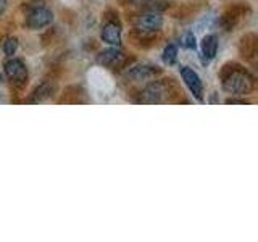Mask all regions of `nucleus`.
<instances>
[{"instance_id": "11", "label": "nucleus", "mask_w": 258, "mask_h": 242, "mask_svg": "<svg viewBox=\"0 0 258 242\" xmlns=\"http://www.w3.org/2000/svg\"><path fill=\"white\" fill-rule=\"evenodd\" d=\"M102 39L110 45H119L121 44V29L116 23H107L102 29Z\"/></svg>"}, {"instance_id": "10", "label": "nucleus", "mask_w": 258, "mask_h": 242, "mask_svg": "<svg viewBox=\"0 0 258 242\" xmlns=\"http://www.w3.org/2000/svg\"><path fill=\"white\" fill-rule=\"evenodd\" d=\"M244 15V7L242 5H232L229 7L228 10H226L221 16V26L226 29V31H231L234 26H236L237 20L240 16Z\"/></svg>"}, {"instance_id": "1", "label": "nucleus", "mask_w": 258, "mask_h": 242, "mask_svg": "<svg viewBox=\"0 0 258 242\" xmlns=\"http://www.w3.org/2000/svg\"><path fill=\"white\" fill-rule=\"evenodd\" d=\"M220 78L223 81V89L232 95H247L255 87V79L236 63L224 65Z\"/></svg>"}, {"instance_id": "17", "label": "nucleus", "mask_w": 258, "mask_h": 242, "mask_svg": "<svg viewBox=\"0 0 258 242\" xmlns=\"http://www.w3.org/2000/svg\"><path fill=\"white\" fill-rule=\"evenodd\" d=\"M123 5H145L149 0H119Z\"/></svg>"}, {"instance_id": "3", "label": "nucleus", "mask_w": 258, "mask_h": 242, "mask_svg": "<svg viewBox=\"0 0 258 242\" xmlns=\"http://www.w3.org/2000/svg\"><path fill=\"white\" fill-rule=\"evenodd\" d=\"M52 21H53V13L44 5L32 7L26 18V24L29 29H42L48 26Z\"/></svg>"}, {"instance_id": "8", "label": "nucleus", "mask_w": 258, "mask_h": 242, "mask_svg": "<svg viewBox=\"0 0 258 242\" xmlns=\"http://www.w3.org/2000/svg\"><path fill=\"white\" fill-rule=\"evenodd\" d=\"M256 48H258V39H256V34L253 32H248L244 37L240 39L239 42V52L240 55L244 56L245 60H250L252 62L255 56H256Z\"/></svg>"}, {"instance_id": "12", "label": "nucleus", "mask_w": 258, "mask_h": 242, "mask_svg": "<svg viewBox=\"0 0 258 242\" xmlns=\"http://www.w3.org/2000/svg\"><path fill=\"white\" fill-rule=\"evenodd\" d=\"M160 70L157 67H149V65H141V67H134L129 71V78L134 81H147L152 79L155 75H158Z\"/></svg>"}, {"instance_id": "16", "label": "nucleus", "mask_w": 258, "mask_h": 242, "mask_svg": "<svg viewBox=\"0 0 258 242\" xmlns=\"http://www.w3.org/2000/svg\"><path fill=\"white\" fill-rule=\"evenodd\" d=\"M182 47L184 48H190V50H196V36H194V32H185L184 37H182Z\"/></svg>"}, {"instance_id": "4", "label": "nucleus", "mask_w": 258, "mask_h": 242, "mask_svg": "<svg viewBox=\"0 0 258 242\" xmlns=\"http://www.w3.org/2000/svg\"><path fill=\"white\" fill-rule=\"evenodd\" d=\"M5 75L16 87H24L28 83V68L21 60H8L5 63Z\"/></svg>"}, {"instance_id": "13", "label": "nucleus", "mask_w": 258, "mask_h": 242, "mask_svg": "<svg viewBox=\"0 0 258 242\" xmlns=\"http://www.w3.org/2000/svg\"><path fill=\"white\" fill-rule=\"evenodd\" d=\"M55 91V86L52 84V83H44V84H40L36 91H34V94H32V102H42V100H45V99H48V97H52L53 92Z\"/></svg>"}, {"instance_id": "15", "label": "nucleus", "mask_w": 258, "mask_h": 242, "mask_svg": "<svg viewBox=\"0 0 258 242\" xmlns=\"http://www.w3.org/2000/svg\"><path fill=\"white\" fill-rule=\"evenodd\" d=\"M177 58V47L176 45H168L163 52V60L168 65H173Z\"/></svg>"}, {"instance_id": "9", "label": "nucleus", "mask_w": 258, "mask_h": 242, "mask_svg": "<svg viewBox=\"0 0 258 242\" xmlns=\"http://www.w3.org/2000/svg\"><path fill=\"white\" fill-rule=\"evenodd\" d=\"M218 50V37L216 34H207L202 40V63L208 65L216 56Z\"/></svg>"}, {"instance_id": "18", "label": "nucleus", "mask_w": 258, "mask_h": 242, "mask_svg": "<svg viewBox=\"0 0 258 242\" xmlns=\"http://www.w3.org/2000/svg\"><path fill=\"white\" fill-rule=\"evenodd\" d=\"M5 8H7V0H0V15L5 12Z\"/></svg>"}, {"instance_id": "5", "label": "nucleus", "mask_w": 258, "mask_h": 242, "mask_svg": "<svg viewBox=\"0 0 258 242\" xmlns=\"http://www.w3.org/2000/svg\"><path fill=\"white\" fill-rule=\"evenodd\" d=\"M134 26H136V31L152 34V32H157L161 29V26H163V18H161V15L158 12H150V13L137 16Z\"/></svg>"}, {"instance_id": "7", "label": "nucleus", "mask_w": 258, "mask_h": 242, "mask_svg": "<svg viewBox=\"0 0 258 242\" xmlns=\"http://www.w3.org/2000/svg\"><path fill=\"white\" fill-rule=\"evenodd\" d=\"M97 60H99V63L103 65V67L115 68V67H121V65L126 62V56L118 47H115V48H108V50H103Z\"/></svg>"}, {"instance_id": "19", "label": "nucleus", "mask_w": 258, "mask_h": 242, "mask_svg": "<svg viewBox=\"0 0 258 242\" xmlns=\"http://www.w3.org/2000/svg\"><path fill=\"white\" fill-rule=\"evenodd\" d=\"M0 83H2V75H0Z\"/></svg>"}, {"instance_id": "2", "label": "nucleus", "mask_w": 258, "mask_h": 242, "mask_svg": "<svg viewBox=\"0 0 258 242\" xmlns=\"http://www.w3.org/2000/svg\"><path fill=\"white\" fill-rule=\"evenodd\" d=\"M169 99V87L163 81H153L145 86L141 94V102L144 103H160Z\"/></svg>"}, {"instance_id": "14", "label": "nucleus", "mask_w": 258, "mask_h": 242, "mask_svg": "<svg viewBox=\"0 0 258 242\" xmlns=\"http://www.w3.org/2000/svg\"><path fill=\"white\" fill-rule=\"evenodd\" d=\"M16 48H18V39L16 37H8L4 42V52L7 56H13Z\"/></svg>"}, {"instance_id": "6", "label": "nucleus", "mask_w": 258, "mask_h": 242, "mask_svg": "<svg viewBox=\"0 0 258 242\" xmlns=\"http://www.w3.org/2000/svg\"><path fill=\"white\" fill-rule=\"evenodd\" d=\"M179 73L185 86H187L189 91L194 94V97H196L197 100H204V84H202V79L197 73L190 70L189 67H181Z\"/></svg>"}]
</instances>
